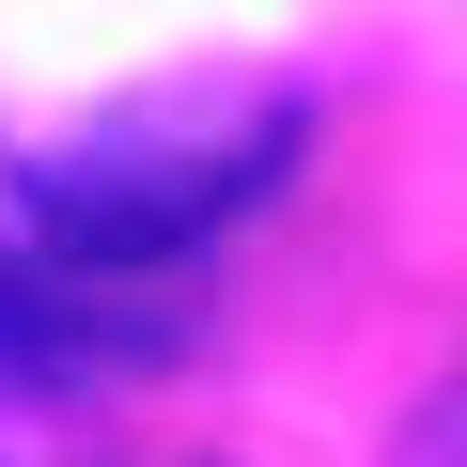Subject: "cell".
Segmentation results:
<instances>
[{"instance_id":"obj_1","label":"cell","mask_w":467,"mask_h":467,"mask_svg":"<svg viewBox=\"0 0 467 467\" xmlns=\"http://www.w3.org/2000/svg\"><path fill=\"white\" fill-rule=\"evenodd\" d=\"M281 156H296V109H234L218 140H94V156L32 171V250L78 281H140V265L202 250Z\"/></svg>"},{"instance_id":"obj_2","label":"cell","mask_w":467,"mask_h":467,"mask_svg":"<svg viewBox=\"0 0 467 467\" xmlns=\"http://www.w3.org/2000/svg\"><path fill=\"white\" fill-rule=\"evenodd\" d=\"M171 312H140L125 281H78V265H0V374H109V358H156Z\"/></svg>"},{"instance_id":"obj_3","label":"cell","mask_w":467,"mask_h":467,"mask_svg":"<svg viewBox=\"0 0 467 467\" xmlns=\"http://www.w3.org/2000/svg\"><path fill=\"white\" fill-rule=\"evenodd\" d=\"M389 467H467V374L405 405V436H389Z\"/></svg>"}]
</instances>
